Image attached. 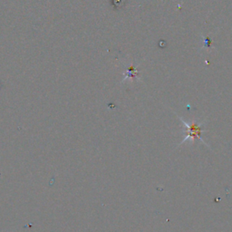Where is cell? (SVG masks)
<instances>
[{"instance_id":"6da1fadb","label":"cell","mask_w":232,"mask_h":232,"mask_svg":"<svg viewBox=\"0 0 232 232\" xmlns=\"http://www.w3.org/2000/svg\"><path fill=\"white\" fill-rule=\"evenodd\" d=\"M181 121L184 124L188 129V136L184 139V141L187 140L189 137H192V138H195V137H198L199 139H201V131H202V125H199V124H192V125H188L185 121L183 120H181Z\"/></svg>"}]
</instances>
